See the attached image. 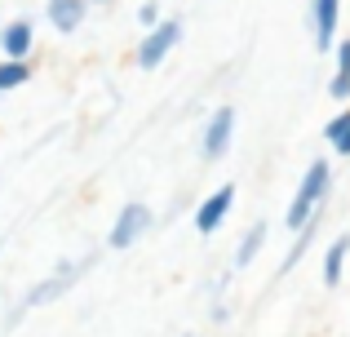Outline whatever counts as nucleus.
<instances>
[{
	"instance_id": "nucleus-1",
	"label": "nucleus",
	"mask_w": 350,
	"mask_h": 337,
	"mask_svg": "<svg viewBox=\"0 0 350 337\" xmlns=\"http://www.w3.org/2000/svg\"><path fill=\"white\" fill-rule=\"evenodd\" d=\"M328 187H333V165L328 160H310L301 182H297V191H293V200H288V208H284V231H297V235L306 231L324 213Z\"/></svg>"
},
{
	"instance_id": "nucleus-2",
	"label": "nucleus",
	"mask_w": 350,
	"mask_h": 337,
	"mask_svg": "<svg viewBox=\"0 0 350 337\" xmlns=\"http://www.w3.org/2000/svg\"><path fill=\"white\" fill-rule=\"evenodd\" d=\"M89 267H94V258H80L76 267H71V262H62V267L53 271V275H44L40 284H36L31 293L23 297V306H18V311H14V320H18V315H23V311H31V306H49V302H58L62 293H71V288L80 284V275H85Z\"/></svg>"
},
{
	"instance_id": "nucleus-3",
	"label": "nucleus",
	"mask_w": 350,
	"mask_h": 337,
	"mask_svg": "<svg viewBox=\"0 0 350 337\" xmlns=\"http://www.w3.org/2000/svg\"><path fill=\"white\" fill-rule=\"evenodd\" d=\"M151 222H155V213H151V208H146L142 200H129V204L116 213L111 231H107V249H116V253L133 249V244L142 240L146 231H151Z\"/></svg>"
},
{
	"instance_id": "nucleus-4",
	"label": "nucleus",
	"mask_w": 350,
	"mask_h": 337,
	"mask_svg": "<svg viewBox=\"0 0 350 337\" xmlns=\"http://www.w3.org/2000/svg\"><path fill=\"white\" fill-rule=\"evenodd\" d=\"M178 40H182V18H164L155 31L142 36V44H137V67H142V71H155L173 49H178Z\"/></svg>"
},
{
	"instance_id": "nucleus-5",
	"label": "nucleus",
	"mask_w": 350,
	"mask_h": 337,
	"mask_svg": "<svg viewBox=\"0 0 350 337\" xmlns=\"http://www.w3.org/2000/svg\"><path fill=\"white\" fill-rule=\"evenodd\" d=\"M231 138H235V107H217L204 124V138H200V156L204 160H222L231 151Z\"/></svg>"
},
{
	"instance_id": "nucleus-6",
	"label": "nucleus",
	"mask_w": 350,
	"mask_h": 337,
	"mask_svg": "<svg viewBox=\"0 0 350 337\" xmlns=\"http://www.w3.org/2000/svg\"><path fill=\"white\" fill-rule=\"evenodd\" d=\"M337 23H342V0H310V31L319 53L337 49Z\"/></svg>"
},
{
	"instance_id": "nucleus-7",
	"label": "nucleus",
	"mask_w": 350,
	"mask_h": 337,
	"mask_svg": "<svg viewBox=\"0 0 350 337\" xmlns=\"http://www.w3.org/2000/svg\"><path fill=\"white\" fill-rule=\"evenodd\" d=\"M235 208V182H222V187L213 191L208 200H200V208H196V231L200 235H213L217 226L226 222V213Z\"/></svg>"
},
{
	"instance_id": "nucleus-8",
	"label": "nucleus",
	"mask_w": 350,
	"mask_h": 337,
	"mask_svg": "<svg viewBox=\"0 0 350 337\" xmlns=\"http://www.w3.org/2000/svg\"><path fill=\"white\" fill-rule=\"evenodd\" d=\"M36 49V27L27 23V18H14V23L0 27V58L9 62H27Z\"/></svg>"
},
{
	"instance_id": "nucleus-9",
	"label": "nucleus",
	"mask_w": 350,
	"mask_h": 337,
	"mask_svg": "<svg viewBox=\"0 0 350 337\" xmlns=\"http://www.w3.org/2000/svg\"><path fill=\"white\" fill-rule=\"evenodd\" d=\"M49 23H53V31H62V36H71V31H80L85 27V18H89V0H49Z\"/></svg>"
},
{
	"instance_id": "nucleus-10",
	"label": "nucleus",
	"mask_w": 350,
	"mask_h": 337,
	"mask_svg": "<svg viewBox=\"0 0 350 337\" xmlns=\"http://www.w3.org/2000/svg\"><path fill=\"white\" fill-rule=\"evenodd\" d=\"M346 258H350V231L333 235V240H328V249H324V267H319V275H324V284H328V288L342 284V275H346Z\"/></svg>"
},
{
	"instance_id": "nucleus-11",
	"label": "nucleus",
	"mask_w": 350,
	"mask_h": 337,
	"mask_svg": "<svg viewBox=\"0 0 350 337\" xmlns=\"http://www.w3.org/2000/svg\"><path fill=\"white\" fill-rule=\"evenodd\" d=\"M266 235H271V226H266V222H253L244 235H239V244H235V267H239V271H244L248 262H257V253H262Z\"/></svg>"
},
{
	"instance_id": "nucleus-12",
	"label": "nucleus",
	"mask_w": 350,
	"mask_h": 337,
	"mask_svg": "<svg viewBox=\"0 0 350 337\" xmlns=\"http://www.w3.org/2000/svg\"><path fill=\"white\" fill-rule=\"evenodd\" d=\"M337 71L333 80H328V94L337 98V103H350V40H337Z\"/></svg>"
},
{
	"instance_id": "nucleus-13",
	"label": "nucleus",
	"mask_w": 350,
	"mask_h": 337,
	"mask_svg": "<svg viewBox=\"0 0 350 337\" xmlns=\"http://www.w3.org/2000/svg\"><path fill=\"white\" fill-rule=\"evenodd\" d=\"M324 142L337 151V156H350V107L342 116H333V120L324 124Z\"/></svg>"
},
{
	"instance_id": "nucleus-14",
	"label": "nucleus",
	"mask_w": 350,
	"mask_h": 337,
	"mask_svg": "<svg viewBox=\"0 0 350 337\" xmlns=\"http://www.w3.org/2000/svg\"><path fill=\"white\" fill-rule=\"evenodd\" d=\"M27 80H31V62H9V58H0V94H5V89L27 85Z\"/></svg>"
},
{
	"instance_id": "nucleus-15",
	"label": "nucleus",
	"mask_w": 350,
	"mask_h": 337,
	"mask_svg": "<svg viewBox=\"0 0 350 337\" xmlns=\"http://www.w3.org/2000/svg\"><path fill=\"white\" fill-rule=\"evenodd\" d=\"M319 217H324V213H319ZM319 217H315V222H310V226H306V231H301V235H297V244H293V249H288V258H284V262H280V275H288V271H293V267H297V262H301V258H306V249H310V235H315V226H319Z\"/></svg>"
},
{
	"instance_id": "nucleus-16",
	"label": "nucleus",
	"mask_w": 350,
	"mask_h": 337,
	"mask_svg": "<svg viewBox=\"0 0 350 337\" xmlns=\"http://www.w3.org/2000/svg\"><path fill=\"white\" fill-rule=\"evenodd\" d=\"M137 23H142V31H155V27L164 23V18H160V5H155V0H146V5L137 9Z\"/></svg>"
}]
</instances>
